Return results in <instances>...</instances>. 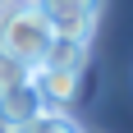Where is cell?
<instances>
[{
	"label": "cell",
	"mask_w": 133,
	"mask_h": 133,
	"mask_svg": "<svg viewBox=\"0 0 133 133\" xmlns=\"http://www.w3.org/2000/svg\"><path fill=\"white\" fill-rule=\"evenodd\" d=\"M37 14L46 18L51 37H69V41H92L96 18L106 0H32Z\"/></svg>",
	"instance_id": "obj_2"
},
{
	"label": "cell",
	"mask_w": 133,
	"mask_h": 133,
	"mask_svg": "<svg viewBox=\"0 0 133 133\" xmlns=\"http://www.w3.org/2000/svg\"><path fill=\"white\" fill-rule=\"evenodd\" d=\"M23 133H83V129H78L74 119H69L64 110H41V115H37L32 124H28Z\"/></svg>",
	"instance_id": "obj_6"
},
{
	"label": "cell",
	"mask_w": 133,
	"mask_h": 133,
	"mask_svg": "<svg viewBox=\"0 0 133 133\" xmlns=\"http://www.w3.org/2000/svg\"><path fill=\"white\" fill-rule=\"evenodd\" d=\"M46 69H69V74H83L87 64V41H69V37H51L46 55H41Z\"/></svg>",
	"instance_id": "obj_5"
},
{
	"label": "cell",
	"mask_w": 133,
	"mask_h": 133,
	"mask_svg": "<svg viewBox=\"0 0 133 133\" xmlns=\"http://www.w3.org/2000/svg\"><path fill=\"white\" fill-rule=\"evenodd\" d=\"M9 5H14V0H0V9H9Z\"/></svg>",
	"instance_id": "obj_8"
},
{
	"label": "cell",
	"mask_w": 133,
	"mask_h": 133,
	"mask_svg": "<svg viewBox=\"0 0 133 133\" xmlns=\"http://www.w3.org/2000/svg\"><path fill=\"white\" fill-rule=\"evenodd\" d=\"M28 78H32V64H18V60H9V55H0V96L28 87Z\"/></svg>",
	"instance_id": "obj_7"
},
{
	"label": "cell",
	"mask_w": 133,
	"mask_h": 133,
	"mask_svg": "<svg viewBox=\"0 0 133 133\" xmlns=\"http://www.w3.org/2000/svg\"><path fill=\"white\" fill-rule=\"evenodd\" d=\"M28 87L37 92L41 110H64L74 96H78V74H69V69H46V64H32V78Z\"/></svg>",
	"instance_id": "obj_3"
},
{
	"label": "cell",
	"mask_w": 133,
	"mask_h": 133,
	"mask_svg": "<svg viewBox=\"0 0 133 133\" xmlns=\"http://www.w3.org/2000/svg\"><path fill=\"white\" fill-rule=\"evenodd\" d=\"M37 115H41V101H37L32 87H18V92H5V96H0V129H5V133H23Z\"/></svg>",
	"instance_id": "obj_4"
},
{
	"label": "cell",
	"mask_w": 133,
	"mask_h": 133,
	"mask_svg": "<svg viewBox=\"0 0 133 133\" xmlns=\"http://www.w3.org/2000/svg\"><path fill=\"white\" fill-rule=\"evenodd\" d=\"M51 46V28L37 14V5H9L0 9V55H9L18 64H41V55Z\"/></svg>",
	"instance_id": "obj_1"
}]
</instances>
